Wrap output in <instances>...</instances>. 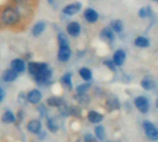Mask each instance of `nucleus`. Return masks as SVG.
<instances>
[{"mask_svg": "<svg viewBox=\"0 0 158 142\" xmlns=\"http://www.w3.org/2000/svg\"><path fill=\"white\" fill-rule=\"evenodd\" d=\"M56 41H57L58 45L69 44V35L67 34L66 31H58L57 34H56Z\"/></svg>", "mask_w": 158, "mask_h": 142, "instance_id": "nucleus-24", "label": "nucleus"}, {"mask_svg": "<svg viewBox=\"0 0 158 142\" xmlns=\"http://www.w3.org/2000/svg\"><path fill=\"white\" fill-rule=\"evenodd\" d=\"M104 65H105L106 67H108L110 70H112V71H116V67H117V66L114 64L113 60H110V59L105 60V61H104Z\"/></svg>", "mask_w": 158, "mask_h": 142, "instance_id": "nucleus-31", "label": "nucleus"}, {"mask_svg": "<svg viewBox=\"0 0 158 142\" xmlns=\"http://www.w3.org/2000/svg\"><path fill=\"white\" fill-rule=\"evenodd\" d=\"M46 103L50 107H58L64 105V99L59 96H51L46 100Z\"/></svg>", "mask_w": 158, "mask_h": 142, "instance_id": "nucleus-17", "label": "nucleus"}, {"mask_svg": "<svg viewBox=\"0 0 158 142\" xmlns=\"http://www.w3.org/2000/svg\"><path fill=\"white\" fill-rule=\"evenodd\" d=\"M153 1H155V2H156V3H158V0H153Z\"/></svg>", "mask_w": 158, "mask_h": 142, "instance_id": "nucleus-37", "label": "nucleus"}, {"mask_svg": "<svg viewBox=\"0 0 158 142\" xmlns=\"http://www.w3.org/2000/svg\"><path fill=\"white\" fill-rule=\"evenodd\" d=\"M81 8H82L81 2H79V1L72 2V3L66 5L62 8V14L66 17H72V16H75L78 13H80Z\"/></svg>", "mask_w": 158, "mask_h": 142, "instance_id": "nucleus-3", "label": "nucleus"}, {"mask_svg": "<svg viewBox=\"0 0 158 142\" xmlns=\"http://www.w3.org/2000/svg\"><path fill=\"white\" fill-rule=\"evenodd\" d=\"M156 107H157V108H158V99H157V100H156Z\"/></svg>", "mask_w": 158, "mask_h": 142, "instance_id": "nucleus-36", "label": "nucleus"}, {"mask_svg": "<svg viewBox=\"0 0 158 142\" xmlns=\"http://www.w3.org/2000/svg\"><path fill=\"white\" fill-rule=\"evenodd\" d=\"M79 75L80 77L85 81V82H90L93 79V72L90 68L83 67L79 69Z\"/></svg>", "mask_w": 158, "mask_h": 142, "instance_id": "nucleus-19", "label": "nucleus"}, {"mask_svg": "<svg viewBox=\"0 0 158 142\" xmlns=\"http://www.w3.org/2000/svg\"><path fill=\"white\" fill-rule=\"evenodd\" d=\"M134 104L136 108L143 114H146L149 111V107H150L149 101L144 96H138L137 98H135Z\"/></svg>", "mask_w": 158, "mask_h": 142, "instance_id": "nucleus-8", "label": "nucleus"}, {"mask_svg": "<svg viewBox=\"0 0 158 142\" xmlns=\"http://www.w3.org/2000/svg\"><path fill=\"white\" fill-rule=\"evenodd\" d=\"M88 120L93 124H98L101 123L104 119V116L96 111H90L87 115Z\"/></svg>", "mask_w": 158, "mask_h": 142, "instance_id": "nucleus-18", "label": "nucleus"}, {"mask_svg": "<svg viewBox=\"0 0 158 142\" xmlns=\"http://www.w3.org/2000/svg\"><path fill=\"white\" fill-rule=\"evenodd\" d=\"M100 37L105 41L112 43L115 40V32L112 30V29L110 27L106 26L100 31Z\"/></svg>", "mask_w": 158, "mask_h": 142, "instance_id": "nucleus-16", "label": "nucleus"}, {"mask_svg": "<svg viewBox=\"0 0 158 142\" xmlns=\"http://www.w3.org/2000/svg\"><path fill=\"white\" fill-rule=\"evenodd\" d=\"M1 120H2V122H3L4 124L10 125V124H13V123L16 122V116H15V115H14L11 111L7 110V111H6V112L3 114Z\"/></svg>", "mask_w": 158, "mask_h": 142, "instance_id": "nucleus-23", "label": "nucleus"}, {"mask_svg": "<svg viewBox=\"0 0 158 142\" xmlns=\"http://www.w3.org/2000/svg\"><path fill=\"white\" fill-rule=\"evenodd\" d=\"M141 86L145 91H152L156 88V82L152 79L145 78L141 81Z\"/></svg>", "mask_w": 158, "mask_h": 142, "instance_id": "nucleus-25", "label": "nucleus"}, {"mask_svg": "<svg viewBox=\"0 0 158 142\" xmlns=\"http://www.w3.org/2000/svg\"><path fill=\"white\" fill-rule=\"evenodd\" d=\"M112 30L116 33H120L123 30H124V23L122 20L117 18V19H113L110 22V26H109Z\"/></svg>", "mask_w": 158, "mask_h": 142, "instance_id": "nucleus-20", "label": "nucleus"}, {"mask_svg": "<svg viewBox=\"0 0 158 142\" xmlns=\"http://www.w3.org/2000/svg\"><path fill=\"white\" fill-rule=\"evenodd\" d=\"M83 18L84 19L88 22V23H95L98 21L99 19V14L98 12L93 8V7H87L85 8V10L83 11Z\"/></svg>", "mask_w": 158, "mask_h": 142, "instance_id": "nucleus-9", "label": "nucleus"}, {"mask_svg": "<svg viewBox=\"0 0 158 142\" xmlns=\"http://www.w3.org/2000/svg\"><path fill=\"white\" fill-rule=\"evenodd\" d=\"M42 98H43L42 92L37 89H33V90L30 91L26 95V101L31 104L40 103V102L42 101Z\"/></svg>", "mask_w": 158, "mask_h": 142, "instance_id": "nucleus-10", "label": "nucleus"}, {"mask_svg": "<svg viewBox=\"0 0 158 142\" xmlns=\"http://www.w3.org/2000/svg\"><path fill=\"white\" fill-rule=\"evenodd\" d=\"M27 130L31 134L39 135L42 132V123L37 119L31 120L27 124Z\"/></svg>", "mask_w": 158, "mask_h": 142, "instance_id": "nucleus-14", "label": "nucleus"}, {"mask_svg": "<svg viewBox=\"0 0 158 142\" xmlns=\"http://www.w3.org/2000/svg\"><path fill=\"white\" fill-rule=\"evenodd\" d=\"M53 76V71L50 67H46L39 71L35 76H33L34 81L39 85H46L50 82Z\"/></svg>", "mask_w": 158, "mask_h": 142, "instance_id": "nucleus-2", "label": "nucleus"}, {"mask_svg": "<svg viewBox=\"0 0 158 142\" xmlns=\"http://www.w3.org/2000/svg\"><path fill=\"white\" fill-rule=\"evenodd\" d=\"M143 128L144 129V132L146 134V136L148 137L149 140L156 141L158 140V130L155 127V125H153L151 122L149 121H143Z\"/></svg>", "mask_w": 158, "mask_h": 142, "instance_id": "nucleus-6", "label": "nucleus"}, {"mask_svg": "<svg viewBox=\"0 0 158 142\" xmlns=\"http://www.w3.org/2000/svg\"><path fill=\"white\" fill-rule=\"evenodd\" d=\"M19 77V74L14 71L12 68H7L6 70H4L1 78H2V80L6 83H11V82H14L15 80H17Z\"/></svg>", "mask_w": 158, "mask_h": 142, "instance_id": "nucleus-13", "label": "nucleus"}, {"mask_svg": "<svg viewBox=\"0 0 158 142\" xmlns=\"http://www.w3.org/2000/svg\"><path fill=\"white\" fill-rule=\"evenodd\" d=\"M90 88H91V83L84 82L76 87V92L77 94H85L90 90Z\"/></svg>", "mask_w": 158, "mask_h": 142, "instance_id": "nucleus-29", "label": "nucleus"}, {"mask_svg": "<svg viewBox=\"0 0 158 142\" xmlns=\"http://www.w3.org/2000/svg\"><path fill=\"white\" fill-rule=\"evenodd\" d=\"M66 32L69 36L76 38L81 32V26L78 21L75 20L69 21L66 26Z\"/></svg>", "mask_w": 158, "mask_h": 142, "instance_id": "nucleus-7", "label": "nucleus"}, {"mask_svg": "<svg viewBox=\"0 0 158 142\" xmlns=\"http://www.w3.org/2000/svg\"><path fill=\"white\" fill-rule=\"evenodd\" d=\"M71 55H72V51H71V48H70L69 44L58 45L56 57H57V60L59 62H61V63L68 62L70 59Z\"/></svg>", "mask_w": 158, "mask_h": 142, "instance_id": "nucleus-4", "label": "nucleus"}, {"mask_svg": "<svg viewBox=\"0 0 158 142\" xmlns=\"http://www.w3.org/2000/svg\"><path fill=\"white\" fill-rule=\"evenodd\" d=\"M10 68H12L18 74H20L27 69V64L22 58H15L10 62Z\"/></svg>", "mask_w": 158, "mask_h": 142, "instance_id": "nucleus-11", "label": "nucleus"}, {"mask_svg": "<svg viewBox=\"0 0 158 142\" xmlns=\"http://www.w3.org/2000/svg\"><path fill=\"white\" fill-rule=\"evenodd\" d=\"M26 27L19 12L12 3L0 6V29L19 31L23 30Z\"/></svg>", "mask_w": 158, "mask_h": 142, "instance_id": "nucleus-1", "label": "nucleus"}, {"mask_svg": "<svg viewBox=\"0 0 158 142\" xmlns=\"http://www.w3.org/2000/svg\"><path fill=\"white\" fill-rule=\"evenodd\" d=\"M45 29H46V23L44 20H39L33 24L31 31L33 37H39L44 33Z\"/></svg>", "mask_w": 158, "mask_h": 142, "instance_id": "nucleus-12", "label": "nucleus"}, {"mask_svg": "<svg viewBox=\"0 0 158 142\" xmlns=\"http://www.w3.org/2000/svg\"><path fill=\"white\" fill-rule=\"evenodd\" d=\"M153 14V9L151 6H143L139 9L138 11V15L140 18H149L151 17Z\"/></svg>", "mask_w": 158, "mask_h": 142, "instance_id": "nucleus-27", "label": "nucleus"}, {"mask_svg": "<svg viewBox=\"0 0 158 142\" xmlns=\"http://www.w3.org/2000/svg\"><path fill=\"white\" fill-rule=\"evenodd\" d=\"M5 95H6V92L4 91V89L2 87H0V103H2V101L4 100Z\"/></svg>", "mask_w": 158, "mask_h": 142, "instance_id": "nucleus-34", "label": "nucleus"}, {"mask_svg": "<svg viewBox=\"0 0 158 142\" xmlns=\"http://www.w3.org/2000/svg\"><path fill=\"white\" fill-rule=\"evenodd\" d=\"M84 142H96V138H94L92 134H86L84 136Z\"/></svg>", "mask_w": 158, "mask_h": 142, "instance_id": "nucleus-33", "label": "nucleus"}, {"mask_svg": "<svg viewBox=\"0 0 158 142\" xmlns=\"http://www.w3.org/2000/svg\"><path fill=\"white\" fill-rule=\"evenodd\" d=\"M72 73L71 72H67L65 73L62 77H61V83L68 88L69 90H72L73 89V84H72Z\"/></svg>", "mask_w": 158, "mask_h": 142, "instance_id": "nucleus-21", "label": "nucleus"}, {"mask_svg": "<svg viewBox=\"0 0 158 142\" xmlns=\"http://www.w3.org/2000/svg\"><path fill=\"white\" fill-rule=\"evenodd\" d=\"M126 56H127L126 52L123 49H118L114 53L112 60L117 67H120L124 64V62L126 60Z\"/></svg>", "mask_w": 158, "mask_h": 142, "instance_id": "nucleus-15", "label": "nucleus"}, {"mask_svg": "<svg viewBox=\"0 0 158 142\" xmlns=\"http://www.w3.org/2000/svg\"><path fill=\"white\" fill-rule=\"evenodd\" d=\"M11 3H19V4H37V0H11Z\"/></svg>", "mask_w": 158, "mask_h": 142, "instance_id": "nucleus-32", "label": "nucleus"}, {"mask_svg": "<svg viewBox=\"0 0 158 142\" xmlns=\"http://www.w3.org/2000/svg\"><path fill=\"white\" fill-rule=\"evenodd\" d=\"M47 3L51 6H53V7H56V0H47Z\"/></svg>", "mask_w": 158, "mask_h": 142, "instance_id": "nucleus-35", "label": "nucleus"}, {"mask_svg": "<svg viewBox=\"0 0 158 142\" xmlns=\"http://www.w3.org/2000/svg\"><path fill=\"white\" fill-rule=\"evenodd\" d=\"M46 67H49L48 64L45 62H39V61H30L27 63V70L30 75L32 77L35 76L39 71L42 69H44Z\"/></svg>", "mask_w": 158, "mask_h": 142, "instance_id": "nucleus-5", "label": "nucleus"}, {"mask_svg": "<svg viewBox=\"0 0 158 142\" xmlns=\"http://www.w3.org/2000/svg\"><path fill=\"white\" fill-rule=\"evenodd\" d=\"M47 128L52 133H56L59 129V126L57 122L54 118H48L47 119Z\"/></svg>", "mask_w": 158, "mask_h": 142, "instance_id": "nucleus-28", "label": "nucleus"}, {"mask_svg": "<svg viewBox=\"0 0 158 142\" xmlns=\"http://www.w3.org/2000/svg\"><path fill=\"white\" fill-rule=\"evenodd\" d=\"M94 134L98 140L104 141L106 140V129L102 125H99L94 128Z\"/></svg>", "mask_w": 158, "mask_h": 142, "instance_id": "nucleus-26", "label": "nucleus"}, {"mask_svg": "<svg viewBox=\"0 0 158 142\" xmlns=\"http://www.w3.org/2000/svg\"><path fill=\"white\" fill-rule=\"evenodd\" d=\"M74 98H75L80 103H82V104H85V103H87L90 102V98L86 95V93H85V94H76V95L74 96Z\"/></svg>", "mask_w": 158, "mask_h": 142, "instance_id": "nucleus-30", "label": "nucleus"}, {"mask_svg": "<svg viewBox=\"0 0 158 142\" xmlns=\"http://www.w3.org/2000/svg\"><path fill=\"white\" fill-rule=\"evenodd\" d=\"M134 44L140 48H147L150 46V40L144 36H138L134 40Z\"/></svg>", "mask_w": 158, "mask_h": 142, "instance_id": "nucleus-22", "label": "nucleus"}]
</instances>
